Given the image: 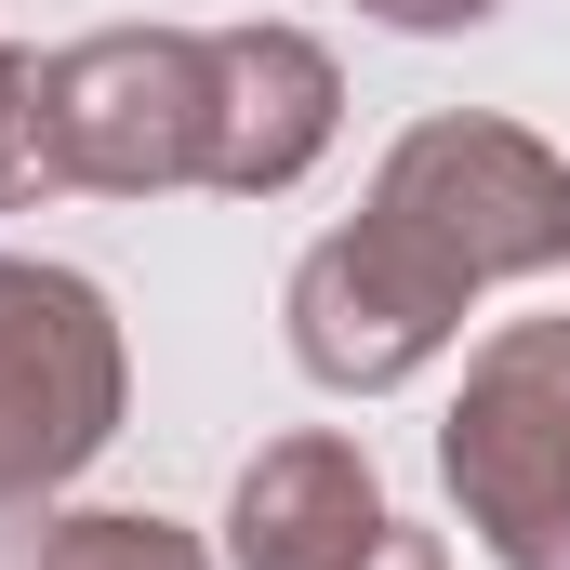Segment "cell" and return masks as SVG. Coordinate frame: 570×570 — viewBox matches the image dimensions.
Instances as JSON below:
<instances>
[{"label":"cell","mask_w":570,"mask_h":570,"mask_svg":"<svg viewBox=\"0 0 570 570\" xmlns=\"http://www.w3.org/2000/svg\"><path fill=\"white\" fill-rule=\"evenodd\" d=\"M438 478L491 570H570V318H504L451 412H438Z\"/></svg>","instance_id":"6da1fadb"},{"label":"cell","mask_w":570,"mask_h":570,"mask_svg":"<svg viewBox=\"0 0 570 570\" xmlns=\"http://www.w3.org/2000/svg\"><path fill=\"white\" fill-rule=\"evenodd\" d=\"M134 412V345H120V305L80 279V266H40L13 253L0 266V518L53 504Z\"/></svg>","instance_id":"7a4b0ae2"},{"label":"cell","mask_w":570,"mask_h":570,"mask_svg":"<svg viewBox=\"0 0 570 570\" xmlns=\"http://www.w3.org/2000/svg\"><path fill=\"white\" fill-rule=\"evenodd\" d=\"M372 213L412 226L438 266H464L478 292L570 266V159L531 120H491V107L412 120V134L385 146V173H372Z\"/></svg>","instance_id":"3957f363"},{"label":"cell","mask_w":570,"mask_h":570,"mask_svg":"<svg viewBox=\"0 0 570 570\" xmlns=\"http://www.w3.org/2000/svg\"><path fill=\"white\" fill-rule=\"evenodd\" d=\"M464 305H478V279L438 266L425 239L385 226V213L305 239V266H292V292H279L292 372L332 385V399H399L412 372H438V358L464 345Z\"/></svg>","instance_id":"277c9868"},{"label":"cell","mask_w":570,"mask_h":570,"mask_svg":"<svg viewBox=\"0 0 570 570\" xmlns=\"http://www.w3.org/2000/svg\"><path fill=\"white\" fill-rule=\"evenodd\" d=\"M53 134L67 186L94 199H173L213 173V40L199 27H94L53 53Z\"/></svg>","instance_id":"5b68a950"},{"label":"cell","mask_w":570,"mask_h":570,"mask_svg":"<svg viewBox=\"0 0 570 570\" xmlns=\"http://www.w3.org/2000/svg\"><path fill=\"white\" fill-rule=\"evenodd\" d=\"M345 134V67L305 27H213V173L226 199H292Z\"/></svg>","instance_id":"8992f818"},{"label":"cell","mask_w":570,"mask_h":570,"mask_svg":"<svg viewBox=\"0 0 570 570\" xmlns=\"http://www.w3.org/2000/svg\"><path fill=\"white\" fill-rule=\"evenodd\" d=\"M385 518L399 504H385V478H372L358 438H332V425L266 438L239 464V491H226V570H345Z\"/></svg>","instance_id":"52a82bcc"},{"label":"cell","mask_w":570,"mask_h":570,"mask_svg":"<svg viewBox=\"0 0 570 570\" xmlns=\"http://www.w3.org/2000/svg\"><path fill=\"white\" fill-rule=\"evenodd\" d=\"M67 186V134H53V53L0 40V213H40Z\"/></svg>","instance_id":"ba28073f"},{"label":"cell","mask_w":570,"mask_h":570,"mask_svg":"<svg viewBox=\"0 0 570 570\" xmlns=\"http://www.w3.org/2000/svg\"><path fill=\"white\" fill-rule=\"evenodd\" d=\"M40 570H213V544L186 531V518H146V504H94V518H67Z\"/></svg>","instance_id":"9c48e42d"},{"label":"cell","mask_w":570,"mask_h":570,"mask_svg":"<svg viewBox=\"0 0 570 570\" xmlns=\"http://www.w3.org/2000/svg\"><path fill=\"white\" fill-rule=\"evenodd\" d=\"M372 27H399V40H464V27H491L504 0H358Z\"/></svg>","instance_id":"30bf717a"},{"label":"cell","mask_w":570,"mask_h":570,"mask_svg":"<svg viewBox=\"0 0 570 570\" xmlns=\"http://www.w3.org/2000/svg\"><path fill=\"white\" fill-rule=\"evenodd\" d=\"M345 570H451V558H438V531H412V518H385V531H372V544H358Z\"/></svg>","instance_id":"8fae6325"}]
</instances>
